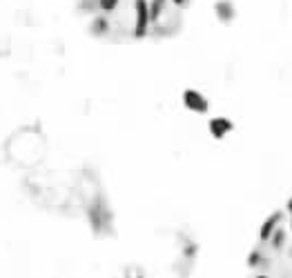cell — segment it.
I'll return each mask as SVG.
<instances>
[{"mask_svg": "<svg viewBox=\"0 0 292 278\" xmlns=\"http://www.w3.org/2000/svg\"><path fill=\"white\" fill-rule=\"evenodd\" d=\"M165 3L167 0H152L150 3V20L152 22H159V18L163 16V11H165Z\"/></svg>", "mask_w": 292, "mask_h": 278, "instance_id": "8", "label": "cell"}, {"mask_svg": "<svg viewBox=\"0 0 292 278\" xmlns=\"http://www.w3.org/2000/svg\"><path fill=\"white\" fill-rule=\"evenodd\" d=\"M134 9H136V22H134V36L143 38L148 36L150 29V3L148 0H134Z\"/></svg>", "mask_w": 292, "mask_h": 278, "instance_id": "1", "label": "cell"}, {"mask_svg": "<svg viewBox=\"0 0 292 278\" xmlns=\"http://www.w3.org/2000/svg\"><path fill=\"white\" fill-rule=\"evenodd\" d=\"M281 225H283V212H272L259 227V245H267V240L272 238V234Z\"/></svg>", "mask_w": 292, "mask_h": 278, "instance_id": "2", "label": "cell"}, {"mask_svg": "<svg viewBox=\"0 0 292 278\" xmlns=\"http://www.w3.org/2000/svg\"><path fill=\"white\" fill-rule=\"evenodd\" d=\"M285 212H288V214L292 216V196L288 198V203H285Z\"/></svg>", "mask_w": 292, "mask_h": 278, "instance_id": "11", "label": "cell"}, {"mask_svg": "<svg viewBox=\"0 0 292 278\" xmlns=\"http://www.w3.org/2000/svg\"><path fill=\"white\" fill-rule=\"evenodd\" d=\"M118 7V0H99V9L101 11H114Z\"/></svg>", "mask_w": 292, "mask_h": 278, "instance_id": "9", "label": "cell"}, {"mask_svg": "<svg viewBox=\"0 0 292 278\" xmlns=\"http://www.w3.org/2000/svg\"><path fill=\"white\" fill-rule=\"evenodd\" d=\"M214 11H216V18L221 20L223 24H230L234 20L236 11H234V5L230 3V0H218V3L214 5Z\"/></svg>", "mask_w": 292, "mask_h": 278, "instance_id": "5", "label": "cell"}, {"mask_svg": "<svg viewBox=\"0 0 292 278\" xmlns=\"http://www.w3.org/2000/svg\"><path fill=\"white\" fill-rule=\"evenodd\" d=\"M208 129H210V134L214 136L216 140H221V138H226V136H228L230 132H232L234 125H232V120H230V118H223V116H216V118H212V120H210Z\"/></svg>", "mask_w": 292, "mask_h": 278, "instance_id": "4", "label": "cell"}, {"mask_svg": "<svg viewBox=\"0 0 292 278\" xmlns=\"http://www.w3.org/2000/svg\"><path fill=\"white\" fill-rule=\"evenodd\" d=\"M183 105L190 111H194V114H208V109H210V100L197 89L183 91Z\"/></svg>", "mask_w": 292, "mask_h": 278, "instance_id": "3", "label": "cell"}, {"mask_svg": "<svg viewBox=\"0 0 292 278\" xmlns=\"http://www.w3.org/2000/svg\"><path fill=\"white\" fill-rule=\"evenodd\" d=\"M267 247H270L272 251H277V254L279 251H283L285 247H288V232H285L283 227H279V230L272 234V238L267 240Z\"/></svg>", "mask_w": 292, "mask_h": 278, "instance_id": "6", "label": "cell"}, {"mask_svg": "<svg viewBox=\"0 0 292 278\" xmlns=\"http://www.w3.org/2000/svg\"><path fill=\"white\" fill-rule=\"evenodd\" d=\"M290 232H292V216H290Z\"/></svg>", "mask_w": 292, "mask_h": 278, "instance_id": "13", "label": "cell"}, {"mask_svg": "<svg viewBox=\"0 0 292 278\" xmlns=\"http://www.w3.org/2000/svg\"><path fill=\"white\" fill-rule=\"evenodd\" d=\"M89 29H92L94 36H105L109 32V20L105 16H96L92 20V27H89Z\"/></svg>", "mask_w": 292, "mask_h": 278, "instance_id": "7", "label": "cell"}, {"mask_svg": "<svg viewBox=\"0 0 292 278\" xmlns=\"http://www.w3.org/2000/svg\"><path fill=\"white\" fill-rule=\"evenodd\" d=\"M254 278H272V276L267 274V271H257V274H254Z\"/></svg>", "mask_w": 292, "mask_h": 278, "instance_id": "10", "label": "cell"}, {"mask_svg": "<svg viewBox=\"0 0 292 278\" xmlns=\"http://www.w3.org/2000/svg\"><path fill=\"white\" fill-rule=\"evenodd\" d=\"M172 3L176 5V7H185V5H187V0H172Z\"/></svg>", "mask_w": 292, "mask_h": 278, "instance_id": "12", "label": "cell"}]
</instances>
